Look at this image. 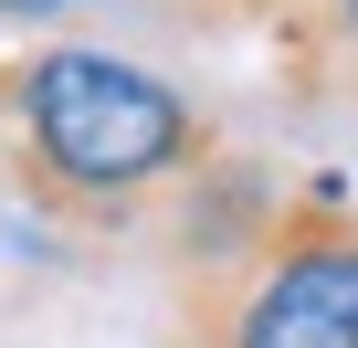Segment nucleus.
Returning <instances> with one entry per match:
<instances>
[{
    "instance_id": "f257e3e1",
    "label": "nucleus",
    "mask_w": 358,
    "mask_h": 348,
    "mask_svg": "<svg viewBox=\"0 0 358 348\" xmlns=\"http://www.w3.org/2000/svg\"><path fill=\"white\" fill-rule=\"evenodd\" d=\"M11 116H22V169L43 201L74 211H137L148 190H169L179 169H201L211 127L169 74L127 64V53H32L11 74Z\"/></svg>"
},
{
    "instance_id": "f03ea898",
    "label": "nucleus",
    "mask_w": 358,
    "mask_h": 348,
    "mask_svg": "<svg viewBox=\"0 0 358 348\" xmlns=\"http://www.w3.org/2000/svg\"><path fill=\"white\" fill-rule=\"evenodd\" d=\"M211 348H358V232L337 222L327 180L274 222L264 274L232 285V306L211 316Z\"/></svg>"
},
{
    "instance_id": "7ed1b4c3",
    "label": "nucleus",
    "mask_w": 358,
    "mask_h": 348,
    "mask_svg": "<svg viewBox=\"0 0 358 348\" xmlns=\"http://www.w3.org/2000/svg\"><path fill=\"white\" fill-rule=\"evenodd\" d=\"M316 22H327L337 43H358V0H316Z\"/></svg>"
},
{
    "instance_id": "20e7f679",
    "label": "nucleus",
    "mask_w": 358,
    "mask_h": 348,
    "mask_svg": "<svg viewBox=\"0 0 358 348\" xmlns=\"http://www.w3.org/2000/svg\"><path fill=\"white\" fill-rule=\"evenodd\" d=\"M64 0H0V22H53Z\"/></svg>"
}]
</instances>
